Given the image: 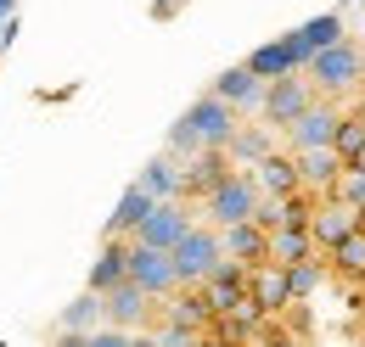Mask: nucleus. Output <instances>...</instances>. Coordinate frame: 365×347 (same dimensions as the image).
<instances>
[{"mask_svg":"<svg viewBox=\"0 0 365 347\" xmlns=\"http://www.w3.org/2000/svg\"><path fill=\"white\" fill-rule=\"evenodd\" d=\"M343 34H349V28H343V17H337V11H320V17H309L304 28H292L287 40H292V50H298V62L309 68V62H315V50H326V45H337Z\"/></svg>","mask_w":365,"mask_h":347,"instance_id":"f3484780","label":"nucleus"},{"mask_svg":"<svg viewBox=\"0 0 365 347\" xmlns=\"http://www.w3.org/2000/svg\"><path fill=\"white\" fill-rule=\"evenodd\" d=\"M56 347H91V336H68V331H62V336H56Z\"/></svg>","mask_w":365,"mask_h":347,"instance_id":"2f4dec72","label":"nucleus"},{"mask_svg":"<svg viewBox=\"0 0 365 347\" xmlns=\"http://www.w3.org/2000/svg\"><path fill=\"white\" fill-rule=\"evenodd\" d=\"M270 151H281V146H275V129H264V124H236V134H230V146H225V157L236 169H253Z\"/></svg>","mask_w":365,"mask_h":347,"instance_id":"aec40b11","label":"nucleus"},{"mask_svg":"<svg viewBox=\"0 0 365 347\" xmlns=\"http://www.w3.org/2000/svg\"><path fill=\"white\" fill-rule=\"evenodd\" d=\"M91 347H135V336H130V331H113V325H101V331L91 336Z\"/></svg>","mask_w":365,"mask_h":347,"instance_id":"c756f323","label":"nucleus"},{"mask_svg":"<svg viewBox=\"0 0 365 347\" xmlns=\"http://www.w3.org/2000/svg\"><path fill=\"white\" fill-rule=\"evenodd\" d=\"M146 336H152L158 347H202V336H197V331H185V325H163V319H158Z\"/></svg>","mask_w":365,"mask_h":347,"instance_id":"cd10ccee","label":"nucleus"},{"mask_svg":"<svg viewBox=\"0 0 365 347\" xmlns=\"http://www.w3.org/2000/svg\"><path fill=\"white\" fill-rule=\"evenodd\" d=\"M202 347H242V342H225L220 331H208V336H202Z\"/></svg>","mask_w":365,"mask_h":347,"instance_id":"473e14b6","label":"nucleus"},{"mask_svg":"<svg viewBox=\"0 0 365 347\" xmlns=\"http://www.w3.org/2000/svg\"><path fill=\"white\" fill-rule=\"evenodd\" d=\"M309 73V85H315L320 101H360V90H365V45L360 40H343L337 45H326V50H315V62L304 68Z\"/></svg>","mask_w":365,"mask_h":347,"instance_id":"f257e3e1","label":"nucleus"},{"mask_svg":"<svg viewBox=\"0 0 365 347\" xmlns=\"http://www.w3.org/2000/svg\"><path fill=\"white\" fill-rule=\"evenodd\" d=\"M175 258V274H180V286H202L220 263H225V247H220V230L214 224H191L180 235V247L169 252Z\"/></svg>","mask_w":365,"mask_h":347,"instance_id":"39448f33","label":"nucleus"},{"mask_svg":"<svg viewBox=\"0 0 365 347\" xmlns=\"http://www.w3.org/2000/svg\"><path fill=\"white\" fill-rule=\"evenodd\" d=\"M135 347H158V342H152V336H146V331H140V336H135Z\"/></svg>","mask_w":365,"mask_h":347,"instance_id":"f704fd0d","label":"nucleus"},{"mask_svg":"<svg viewBox=\"0 0 365 347\" xmlns=\"http://www.w3.org/2000/svg\"><path fill=\"white\" fill-rule=\"evenodd\" d=\"M320 280H326V258H309V263H292L287 269V292H292V303H304L309 292H315Z\"/></svg>","mask_w":365,"mask_h":347,"instance_id":"bb28decb","label":"nucleus"},{"mask_svg":"<svg viewBox=\"0 0 365 347\" xmlns=\"http://www.w3.org/2000/svg\"><path fill=\"white\" fill-rule=\"evenodd\" d=\"M331 151L343 157V169H354V163L365 157V112H360V107H343L337 134H331Z\"/></svg>","mask_w":365,"mask_h":347,"instance_id":"5701e85b","label":"nucleus"},{"mask_svg":"<svg viewBox=\"0 0 365 347\" xmlns=\"http://www.w3.org/2000/svg\"><path fill=\"white\" fill-rule=\"evenodd\" d=\"M247 73L270 85V79H287V73H304V62H298V50H292V40L281 34V40L259 45V50H247Z\"/></svg>","mask_w":365,"mask_h":347,"instance_id":"6ab92c4d","label":"nucleus"},{"mask_svg":"<svg viewBox=\"0 0 365 347\" xmlns=\"http://www.w3.org/2000/svg\"><path fill=\"white\" fill-rule=\"evenodd\" d=\"M337 118H343V107H337V101H315V107H309V112H304L292 129L281 134V140H287V151L298 157V151H320V146H331Z\"/></svg>","mask_w":365,"mask_h":347,"instance_id":"9d476101","label":"nucleus"},{"mask_svg":"<svg viewBox=\"0 0 365 347\" xmlns=\"http://www.w3.org/2000/svg\"><path fill=\"white\" fill-rule=\"evenodd\" d=\"M354 107H360V112H365V90H360V101H354Z\"/></svg>","mask_w":365,"mask_h":347,"instance_id":"c9c22d12","label":"nucleus"},{"mask_svg":"<svg viewBox=\"0 0 365 347\" xmlns=\"http://www.w3.org/2000/svg\"><path fill=\"white\" fill-rule=\"evenodd\" d=\"M101 319H107L113 331H130V336H140V331H152V319H158V303L140 292L135 280H124V286H113V292L101 297Z\"/></svg>","mask_w":365,"mask_h":347,"instance_id":"423d86ee","label":"nucleus"},{"mask_svg":"<svg viewBox=\"0 0 365 347\" xmlns=\"http://www.w3.org/2000/svg\"><path fill=\"white\" fill-rule=\"evenodd\" d=\"M124 280H130V241H113V235H107L101 258H96L91 274H85V292L107 297V292H113V286H124Z\"/></svg>","mask_w":365,"mask_h":347,"instance_id":"dca6fc26","label":"nucleus"},{"mask_svg":"<svg viewBox=\"0 0 365 347\" xmlns=\"http://www.w3.org/2000/svg\"><path fill=\"white\" fill-rule=\"evenodd\" d=\"M365 224V213H354L343 196H315V213H309V235H315L320 252H331L337 241H349L354 230Z\"/></svg>","mask_w":365,"mask_h":347,"instance_id":"6e6552de","label":"nucleus"},{"mask_svg":"<svg viewBox=\"0 0 365 347\" xmlns=\"http://www.w3.org/2000/svg\"><path fill=\"white\" fill-rule=\"evenodd\" d=\"M247 174H253V185H259L264 202H281V196H298V191H304V179H298V157H292L287 146L270 151L264 163H253Z\"/></svg>","mask_w":365,"mask_h":347,"instance_id":"f8f14e48","label":"nucleus"},{"mask_svg":"<svg viewBox=\"0 0 365 347\" xmlns=\"http://www.w3.org/2000/svg\"><path fill=\"white\" fill-rule=\"evenodd\" d=\"M191 224H197V218H191V202H158V208L146 213V224L135 230V241L140 247H158V252H175Z\"/></svg>","mask_w":365,"mask_h":347,"instance_id":"1a4fd4ad","label":"nucleus"},{"mask_svg":"<svg viewBox=\"0 0 365 347\" xmlns=\"http://www.w3.org/2000/svg\"><path fill=\"white\" fill-rule=\"evenodd\" d=\"M135 185L146 191V196H152V202H180V163L163 151V157H152V163L140 169Z\"/></svg>","mask_w":365,"mask_h":347,"instance_id":"4be33fe9","label":"nucleus"},{"mask_svg":"<svg viewBox=\"0 0 365 347\" xmlns=\"http://www.w3.org/2000/svg\"><path fill=\"white\" fill-rule=\"evenodd\" d=\"M152 208H158V202H152V196H146L140 185H130V191L118 196L113 218H107V235H113V241H135V230L146 224V213H152Z\"/></svg>","mask_w":365,"mask_h":347,"instance_id":"412c9836","label":"nucleus"},{"mask_svg":"<svg viewBox=\"0 0 365 347\" xmlns=\"http://www.w3.org/2000/svg\"><path fill=\"white\" fill-rule=\"evenodd\" d=\"M247 303L259 308L264 319L292 308V292H287V269H281V263H259V269H247Z\"/></svg>","mask_w":365,"mask_h":347,"instance_id":"ddd939ff","label":"nucleus"},{"mask_svg":"<svg viewBox=\"0 0 365 347\" xmlns=\"http://www.w3.org/2000/svg\"><path fill=\"white\" fill-rule=\"evenodd\" d=\"M354 169H365V157H360V163H354Z\"/></svg>","mask_w":365,"mask_h":347,"instance_id":"e433bc0d","label":"nucleus"},{"mask_svg":"<svg viewBox=\"0 0 365 347\" xmlns=\"http://www.w3.org/2000/svg\"><path fill=\"white\" fill-rule=\"evenodd\" d=\"M180 124H185V134H191L202 151H225L230 134H236V124H242V112H236V107H225V101L208 90V95H197V101L180 112Z\"/></svg>","mask_w":365,"mask_h":347,"instance_id":"20e7f679","label":"nucleus"},{"mask_svg":"<svg viewBox=\"0 0 365 347\" xmlns=\"http://www.w3.org/2000/svg\"><path fill=\"white\" fill-rule=\"evenodd\" d=\"M259 185H253V174L236 169L230 179H220L208 196H202V224H214V230H230V224H247V218L259 213Z\"/></svg>","mask_w":365,"mask_h":347,"instance_id":"f03ea898","label":"nucleus"},{"mask_svg":"<svg viewBox=\"0 0 365 347\" xmlns=\"http://www.w3.org/2000/svg\"><path fill=\"white\" fill-rule=\"evenodd\" d=\"M309 258H320L309 230H270V263L292 269V263H309Z\"/></svg>","mask_w":365,"mask_h":347,"instance_id":"b1692460","label":"nucleus"},{"mask_svg":"<svg viewBox=\"0 0 365 347\" xmlns=\"http://www.w3.org/2000/svg\"><path fill=\"white\" fill-rule=\"evenodd\" d=\"M101 325H107V319H101V297H96V292H79L73 303L62 308V331H68V336H96Z\"/></svg>","mask_w":365,"mask_h":347,"instance_id":"393cba45","label":"nucleus"},{"mask_svg":"<svg viewBox=\"0 0 365 347\" xmlns=\"http://www.w3.org/2000/svg\"><path fill=\"white\" fill-rule=\"evenodd\" d=\"M11 11H17V0H0V23H6V17H11Z\"/></svg>","mask_w":365,"mask_h":347,"instance_id":"72a5a7b5","label":"nucleus"},{"mask_svg":"<svg viewBox=\"0 0 365 347\" xmlns=\"http://www.w3.org/2000/svg\"><path fill=\"white\" fill-rule=\"evenodd\" d=\"M326 269L343 274V280H365V224L349 235V241H337V247L326 252Z\"/></svg>","mask_w":365,"mask_h":347,"instance_id":"a878e982","label":"nucleus"},{"mask_svg":"<svg viewBox=\"0 0 365 347\" xmlns=\"http://www.w3.org/2000/svg\"><path fill=\"white\" fill-rule=\"evenodd\" d=\"M214 95H220L225 107H236V112H259V101H264V79H253L247 62H236V68H225V73L214 79Z\"/></svg>","mask_w":365,"mask_h":347,"instance_id":"a211bd4d","label":"nucleus"},{"mask_svg":"<svg viewBox=\"0 0 365 347\" xmlns=\"http://www.w3.org/2000/svg\"><path fill=\"white\" fill-rule=\"evenodd\" d=\"M315 101H320V95H315V85H309V73H287V79H270V85H264L259 118H264V129L287 134L309 107H315Z\"/></svg>","mask_w":365,"mask_h":347,"instance_id":"7ed1b4c3","label":"nucleus"},{"mask_svg":"<svg viewBox=\"0 0 365 347\" xmlns=\"http://www.w3.org/2000/svg\"><path fill=\"white\" fill-rule=\"evenodd\" d=\"M180 6H185V0H152V17H158V23H169Z\"/></svg>","mask_w":365,"mask_h":347,"instance_id":"7c9ffc66","label":"nucleus"},{"mask_svg":"<svg viewBox=\"0 0 365 347\" xmlns=\"http://www.w3.org/2000/svg\"><path fill=\"white\" fill-rule=\"evenodd\" d=\"M236 174V163H230L225 151H197V157H185L180 163V202H197L202 208V196L220 185V179H230Z\"/></svg>","mask_w":365,"mask_h":347,"instance_id":"9b49d317","label":"nucleus"},{"mask_svg":"<svg viewBox=\"0 0 365 347\" xmlns=\"http://www.w3.org/2000/svg\"><path fill=\"white\" fill-rule=\"evenodd\" d=\"M343 157L331 151V146H320V151H298V179H304V191L309 196H337V179H343Z\"/></svg>","mask_w":365,"mask_h":347,"instance_id":"4468645a","label":"nucleus"},{"mask_svg":"<svg viewBox=\"0 0 365 347\" xmlns=\"http://www.w3.org/2000/svg\"><path fill=\"white\" fill-rule=\"evenodd\" d=\"M337 196L354 208V213H365V169H349L343 179H337Z\"/></svg>","mask_w":365,"mask_h":347,"instance_id":"c85d7f7f","label":"nucleus"},{"mask_svg":"<svg viewBox=\"0 0 365 347\" xmlns=\"http://www.w3.org/2000/svg\"><path fill=\"white\" fill-rule=\"evenodd\" d=\"M130 280H135L152 303H163V297H175V292H180L175 258H169V252H158V247H140V241H130Z\"/></svg>","mask_w":365,"mask_h":347,"instance_id":"0eeeda50","label":"nucleus"},{"mask_svg":"<svg viewBox=\"0 0 365 347\" xmlns=\"http://www.w3.org/2000/svg\"><path fill=\"white\" fill-rule=\"evenodd\" d=\"M220 247H225V258L259 269V263H270V230H259L253 218L247 224H230V230H220Z\"/></svg>","mask_w":365,"mask_h":347,"instance_id":"2eb2a0df","label":"nucleus"}]
</instances>
